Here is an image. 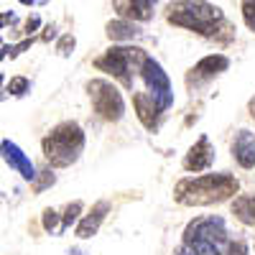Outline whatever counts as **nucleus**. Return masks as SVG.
I'll list each match as a JSON object with an SVG mask.
<instances>
[{
	"instance_id": "7ed1b4c3",
	"label": "nucleus",
	"mask_w": 255,
	"mask_h": 255,
	"mask_svg": "<svg viewBox=\"0 0 255 255\" xmlns=\"http://www.w3.org/2000/svg\"><path fill=\"white\" fill-rule=\"evenodd\" d=\"M84 145H87L84 128L77 120H64L46 133V138L41 140V151H44V158L49 161V166L69 168L82 158Z\"/></svg>"
},
{
	"instance_id": "9d476101",
	"label": "nucleus",
	"mask_w": 255,
	"mask_h": 255,
	"mask_svg": "<svg viewBox=\"0 0 255 255\" xmlns=\"http://www.w3.org/2000/svg\"><path fill=\"white\" fill-rule=\"evenodd\" d=\"M227 69H230V59H227L225 54H209V56H204V59H199V61L194 64V69L189 72L186 82L194 84V87H199V84H204V82H209V79L225 74Z\"/></svg>"
},
{
	"instance_id": "473e14b6",
	"label": "nucleus",
	"mask_w": 255,
	"mask_h": 255,
	"mask_svg": "<svg viewBox=\"0 0 255 255\" xmlns=\"http://www.w3.org/2000/svg\"><path fill=\"white\" fill-rule=\"evenodd\" d=\"M0 46H3V38H0Z\"/></svg>"
},
{
	"instance_id": "f257e3e1",
	"label": "nucleus",
	"mask_w": 255,
	"mask_h": 255,
	"mask_svg": "<svg viewBox=\"0 0 255 255\" xmlns=\"http://www.w3.org/2000/svg\"><path fill=\"white\" fill-rule=\"evenodd\" d=\"M240 191V181L232 174H204L184 176L174 186V199L181 207H212L230 202Z\"/></svg>"
},
{
	"instance_id": "39448f33",
	"label": "nucleus",
	"mask_w": 255,
	"mask_h": 255,
	"mask_svg": "<svg viewBox=\"0 0 255 255\" xmlns=\"http://www.w3.org/2000/svg\"><path fill=\"white\" fill-rule=\"evenodd\" d=\"M87 92L92 100L95 113L108 120V123H120L125 115V97L118 90V84H113L110 79H90L87 82Z\"/></svg>"
},
{
	"instance_id": "c756f323",
	"label": "nucleus",
	"mask_w": 255,
	"mask_h": 255,
	"mask_svg": "<svg viewBox=\"0 0 255 255\" xmlns=\"http://www.w3.org/2000/svg\"><path fill=\"white\" fill-rule=\"evenodd\" d=\"M20 5H36V3H46V0H18Z\"/></svg>"
},
{
	"instance_id": "7c9ffc66",
	"label": "nucleus",
	"mask_w": 255,
	"mask_h": 255,
	"mask_svg": "<svg viewBox=\"0 0 255 255\" xmlns=\"http://www.w3.org/2000/svg\"><path fill=\"white\" fill-rule=\"evenodd\" d=\"M250 110H253V115H255V100L250 102Z\"/></svg>"
},
{
	"instance_id": "5701e85b",
	"label": "nucleus",
	"mask_w": 255,
	"mask_h": 255,
	"mask_svg": "<svg viewBox=\"0 0 255 255\" xmlns=\"http://www.w3.org/2000/svg\"><path fill=\"white\" fill-rule=\"evenodd\" d=\"M59 212L56 209H44V217H41V222H44V230L46 232H51V235H59Z\"/></svg>"
},
{
	"instance_id": "6e6552de",
	"label": "nucleus",
	"mask_w": 255,
	"mask_h": 255,
	"mask_svg": "<svg viewBox=\"0 0 255 255\" xmlns=\"http://www.w3.org/2000/svg\"><path fill=\"white\" fill-rule=\"evenodd\" d=\"M0 158H3L13 171H18L23 181H33L36 174H38L33 161L28 158V153H23V148H20L15 140H10V138L0 140Z\"/></svg>"
},
{
	"instance_id": "b1692460",
	"label": "nucleus",
	"mask_w": 255,
	"mask_h": 255,
	"mask_svg": "<svg viewBox=\"0 0 255 255\" xmlns=\"http://www.w3.org/2000/svg\"><path fill=\"white\" fill-rule=\"evenodd\" d=\"M243 20H245V26L255 33V0H243Z\"/></svg>"
},
{
	"instance_id": "f3484780",
	"label": "nucleus",
	"mask_w": 255,
	"mask_h": 255,
	"mask_svg": "<svg viewBox=\"0 0 255 255\" xmlns=\"http://www.w3.org/2000/svg\"><path fill=\"white\" fill-rule=\"evenodd\" d=\"M82 209H84V202H79V199H74V202H69L67 204V209H64V215H59L61 220H59V235H64L79 217H82Z\"/></svg>"
},
{
	"instance_id": "2eb2a0df",
	"label": "nucleus",
	"mask_w": 255,
	"mask_h": 255,
	"mask_svg": "<svg viewBox=\"0 0 255 255\" xmlns=\"http://www.w3.org/2000/svg\"><path fill=\"white\" fill-rule=\"evenodd\" d=\"M105 33H108L110 41H118V44H123V41H135L143 36V28L135 23V20H128V18H115L110 20L108 26H105Z\"/></svg>"
},
{
	"instance_id": "393cba45",
	"label": "nucleus",
	"mask_w": 255,
	"mask_h": 255,
	"mask_svg": "<svg viewBox=\"0 0 255 255\" xmlns=\"http://www.w3.org/2000/svg\"><path fill=\"white\" fill-rule=\"evenodd\" d=\"M31 44H33V36H28V38H23L20 44H15V46H10V51H8V56L10 59H15V56H20L23 51H28L31 49Z\"/></svg>"
},
{
	"instance_id": "4468645a",
	"label": "nucleus",
	"mask_w": 255,
	"mask_h": 255,
	"mask_svg": "<svg viewBox=\"0 0 255 255\" xmlns=\"http://www.w3.org/2000/svg\"><path fill=\"white\" fill-rule=\"evenodd\" d=\"M113 5L120 13V18L135 20V23H145V20L153 18L156 0H113Z\"/></svg>"
},
{
	"instance_id": "bb28decb",
	"label": "nucleus",
	"mask_w": 255,
	"mask_h": 255,
	"mask_svg": "<svg viewBox=\"0 0 255 255\" xmlns=\"http://www.w3.org/2000/svg\"><path fill=\"white\" fill-rule=\"evenodd\" d=\"M10 23H15V13H10V10L0 13V28H5V26H10Z\"/></svg>"
},
{
	"instance_id": "1a4fd4ad",
	"label": "nucleus",
	"mask_w": 255,
	"mask_h": 255,
	"mask_svg": "<svg viewBox=\"0 0 255 255\" xmlns=\"http://www.w3.org/2000/svg\"><path fill=\"white\" fill-rule=\"evenodd\" d=\"M217 158V151H215V145H212L209 135H199L197 143L189 148V153L184 156V171H209L212 163H215Z\"/></svg>"
},
{
	"instance_id": "cd10ccee",
	"label": "nucleus",
	"mask_w": 255,
	"mask_h": 255,
	"mask_svg": "<svg viewBox=\"0 0 255 255\" xmlns=\"http://www.w3.org/2000/svg\"><path fill=\"white\" fill-rule=\"evenodd\" d=\"M51 38H56V26H54V23H51V26H46V28H44V33H41V41H46V44H49Z\"/></svg>"
},
{
	"instance_id": "2f4dec72",
	"label": "nucleus",
	"mask_w": 255,
	"mask_h": 255,
	"mask_svg": "<svg viewBox=\"0 0 255 255\" xmlns=\"http://www.w3.org/2000/svg\"><path fill=\"white\" fill-rule=\"evenodd\" d=\"M3 84H5V77H3V74H0V87H3Z\"/></svg>"
},
{
	"instance_id": "f03ea898",
	"label": "nucleus",
	"mask_w": 255,
	"mask_h": 255,
	"mask_svg": "<svg viewBox=\"0 0 255 255\" xmlns=\"http://www.w3.org/2000/svg\"><path fill=\"white\" fill-rule=\"evenodd\" d=\"M166 18H168V23L186 28V31H194V33L207 36V38L217 36L220 28L227 26L222 8H217L209 0H174L168 5Z\"/></svg>"
},
{
	"instance_id": "423d86ee",
	"label": "nucleus",
	"mask_w": 255,
	"mask_h": 255,
	"mask_svg": "<svg viewBox=\"0 0 255 255\" xmlns=\"http://www.w3.org/2000/svg\"><path fill=\"white\" fill-rule=\"evenodd\" d=\"M138 77H140L143 84H145V92L153 97V102L158 105L163 113L171 108V105H174V87H171V79H168V74L163 72L161 61H156L153 56L145 54L143 61H140Z\"/></svg>"
},
{
	"instance_id": "ddd939ff",
	"label": "nucleus",
	"mask_w": 255,
	"mask_h": 255,
	"mask_svg": "<svg viewBox=\"0 0 255 255\" xmlns=\"http://www.w3.org/2000/svg\"><path fill=\"white\" fill-rule=\"evenodd\" d=\"M133 108H135V115L143 123L145 130H156L163 110L153 102V97L148 95V92H133Z\"/></svg>"
},
{
	"instance_id": "aec40b11",
	"label": "nucleus",
	"mask_w": 255,
	"mask_h": 255,
	"mask_svg": "<svg viewBox=\"0 0 255 255\" xmlns=\"http://www.w3.org/2000/svg\"><path fill=\"white\" fill-rule=\"evenodd\" d=\"M31 184H33V191H36V194H41V191H46V189H51V186L56 184V174L51 171V168H46V171H38L36 179H33Z\"/></svg>"
},
{
	"instance_id": "dca6fc26",
	"label": "nucleus",
	"mask_w": 255,
	"mask_h": 255,
	"mask_svg": "<svg viewBox=\"0 0 255 255\" xmlns=\"http://www.w3.org/2000/svg\"><path fill=\"white\" fill-rule=\"evenodd\" d=\"M230 209L245 227H255V194H240L232 197Z\"/></svg>"
},
{
	"instance_id": "412c9836",
	"label": "nucleus",
	"mask_w": 255,
	"mask_h": 255,
	"mask_svg": "<svg viewBox=\"0 0 255 255\" xmlns=\"http://www.w3.org/2000/svg\"><path fill=\"white\" fill-rule=\"evenodd\" d=\"M220 255H250V250H248L245 240H232V238H227L225 245L220 248Z\"/></svg>"
},
{
	"instance_id": "20e7f679",
	"label": "nucleus",
	"mask_w": 255,
	"mask_h": 255,
	"mask_svg": "<svg viewBox=\"0 0 255 255\" xmlns=\"http://www.w3.org/2000/svg\"><path fill=\"white\" fill-rule=\"evenodd\" d=\"M143 56H145V51L138 46H110L102 56L95 59V67L105 74L115 77L125 90H133Z\"/></svg>"
},
{
	"instance_id": "4be33fe9",
	"label": "nucleus",
	"mask_w": 255,
	"mask_h": 255,
	"mask_svg": "<svg viewBox=\"0 0 255 255\" xmlns=\"http://www.w3.org/2000/svg\"><path fill=\"white\" fill-rule=\"evenodd\" d=\"M74 49H77V38H74L72 33H64V36H59V41H56V51H59V56L69 59V56L74 54Z\"/></svg>"
},
{
	"instance_id": "6ab92c4d",
	"label": "nucleus",
	"mask_w": 255,
	"mask_h": 255,
	"mask_svg": "<svg viewBox=\"0 0 255 255\" xmlns=\"http://www.w3.org/2000/svg\"><path fill=\"white\" fill-rule=\"evenodd\" d=\"M31 90V79L28 77H10V82H5V92L13 97H23Z\"/></svg>"
},
{
	"instance_id": "c85d7f7f",
	"label": "nucleus",
	"mask_w": 255,
	"mask_h": 255,
	"mask_svg": "<svg viewBox=\"0 0 255 255\" xmlns=\"http://www.w3.org/2000/svg\"><path fill=\"white\" fill-rule=\"evenodd\" d=\"M8 51H10V46H8V44H3V46H0V61H3V59L8 56Z\"/></svg>"
},
{
	"instance_id": "f8f14e48",
	"label": "nucleus",
	"mask_w": 255,
	"mask_h": 255,
	"mask_svg": "<svg viewBox=\"0 0 255 255\" xmlns=\"http://www.w3.org/2000/svg\"><path fill=\"white\" fill-rule=\"evenodd\" d=\"M230 151L240 168H255V133L248 128H240L230 143Z\"/></svg>"
},
{
	"instance_id": "9b49d317",
	"label": "nucleus",
	"mask_w": 255,
	"mask_h": 255,
	"mask_svg": "<svg viewBox=\"0 0 255 255\" xmlns=\"http://www.w3.org/2000/svg\"><path fill=\"white\" fill-rule=\"evenodd\" d=\"M108 215H110V202H108V199L95 202L87 215H82V217H79L77 230H74V232H77V238H79V240H90V238H95L97 232H100V227H102V222L108 220Z\"/></svg>"
},
{
	"instance_id": "0eeeda50",
	"label": "nucleus",
	"mask_w": 255,
	"mask_h": 255,
	"mask_svg": "<svg viewBox=\"0 0 255 255\" xmlns=\"http://www.w3.org/2000/svg\"><path fill=\"white\" fill-rule=\"evenodd\" d=\"M227 238H230L227 222H225L220 215H207V217L191 220V222L184 227L181 243H209V245L222 248Z\"/></svg>"
},
{
	"instance_id": "a878e982",
	"label": "nucleus",
	"mask_w": 255,
	"mask_h": 255,
	"mask_svg": "<svg viewBox=\"0 0 255 255\" xmlns=\"http://www.w3.org/2000/svg\"><path fill=\"white\" fill-rule=\"evenodd\" d=\"M38 28H41V18H38L36 13H33V15H28V20H26V33L31 36V33H36Z\"/></svg>"
},
{
	"instance_id": "a211bd4d",
	"label": "nucleus",
	"mask_w": 255,
	"mask_h": 255,
	"mask_svg": "<svg viewBox=\"0 0 255 255\" xmlns=\"http://www.w3.org/2000/svg\"><path fill=\"white\" fill-rule=\"evenodd\" d=\"M174 255H220V248L209 243H181Z\"/></svg>"
}]
</instances>
